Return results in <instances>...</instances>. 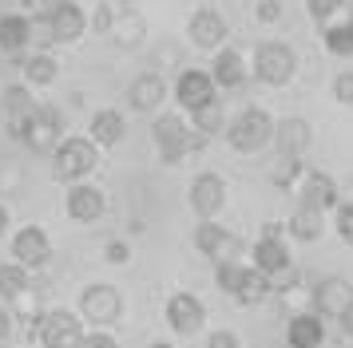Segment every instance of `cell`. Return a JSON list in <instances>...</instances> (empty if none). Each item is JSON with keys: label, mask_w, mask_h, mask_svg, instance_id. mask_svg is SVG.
Masks as SVG:
<instances>
[{"label": "cell", "mask_w": 353, "mask_h": 348, "mask_svg": "<svg viewBox=\"0 0 353 348\" xmlns=\"http://www.w3.org/2000/svg\"><path fill=\"white\" fill-rule=\"evenodd\" d=\"M99 162V146L92 139H83V135H72L56 146V155H52V178L56 182H83L88 174L96 171Z\"/></svg>", "instance_id": "1"}, {"label": "cell", "mask_w": 353, "mask_h": 348, "mask_svg": "<svg viewBox=\"0 0 353 348\" xmlns=\"http://www.w3.org/2000/svg\"><path fill=\"white\" fill-rule=\"evenodd\" d=\"M274 119L262 107H242L239 119L226 127V142L239 151V155H258L266 142H274Z\"/></svg>", "instance_id": "2"}, {"label": "cell", "mask_w": 353, "mask_h": 348, "mask_svg": "<svg viewBox=\"0 0 353 348\" xmlns=\"http://www.w3.org/2000/svg\"><path fill=\"white\" fill-rule=\"evenodd\" d=\"M151 139H155L159 158L167 162V166H175L179 158H187L191 151H199V146H203V135H191V131H187V123L179 119L175 111H163L159 119H155V127H151Z\"/></svg>", "instance_id": "3"}, {"label": "cell", "mask_w": 353, "mask_h": 348, "mask_svg": "<svg viewBox=\"0 0 353 348\" xmlns=\"http://www.w3.org/2000/svg\"><path fill=\"white\" fill-rule=\"evenodd\" d=\"M76 313H80V320H88L92 329H112V325H119V316H123V293L108 281L88 285L80 293V309H76Z\"/></svg>", "instance_id": "4"}, {"label": "cell", "mask_w": 353, "mask_h": 348, "mask_svg": "<svg viewBox=\"0 0 353 348\" xmlns=\"http://www.w3.org/2000/svg\"><path fill=\"white\" fill-rule=\"evenodd\" d=\"M298 72V52L282 40H262L254 52V79H262L266 87H286Z\"/></svg>", "instance_id": "5"}, {"label": "cell", "mask_w": 353, "mask_h": 348, "mask_svg": "<svg viewBox=\"0 0 353 348\" xmlns=\"http://www.w3.org/2000/svg\"><path fill=\"white\" fill-rule=\"evenodd\" d=\"M83 320L72 309H48L40 320V345L44 348H80L83 345Z\"/></svg>", "instance_id": "6"}, {"label": "cell", "mask_w": 353, "mask_h": 348, "mask_svg": "<svg viewBox=\"0 0 353 348\" xmlns=\"http://www.w3.org/2000/svg\"><path fill=\"white\" fill-rule=\"evenodd\" d=\"M187 36H191V44L199 47V52H223L230 28H226V20H223L219 8L203 4V8H194L191 24H187Z\"/></svg>", "instance_id": "7"}, {"label": "cell", "mask_w": 353, "mask_h": 348, "mask_svg": "<svg viewBox=\"0 0 353 348\" xmlns=\"http://www.w3.org/2000/svg\"><path fill=\"white\" fill-rule=\"evenodd\" d=\"M310 305H314V313L321 320H337L353 305V285L345 277H321L314 285V293H310Z\"/></svg>", "instance_id": "8"}, {"label": "cell", "mask_w": 353, "mask_h": 348, "mask_svg": "<svg viewBox=\"0 0 353 348\" xmlns=\"http://www.w3.org/2000/svg\"><path fill=\"white\" fill-rule=\"evenodd\" d=\"M298 198H302L298 206H310V210L325 214V210H337L341 206V190H337V182L325 171H310L305 166L302 182H298Z\"/></svg>", "instance_id": "9"}, {"label": "cell", "mask_w": 353, "mask_h": 348, "mask_svg": "<svg viewBox=\"0 0 353 348\" xmlns=\"http://www.w3.org/2000/svg\"><path fill=\"white\" fill-rule=\"evenodd\" d=\"M187 198H191V210L199 214L203 221H210L219 210L226 206V182L219 178L214 171H203V174H194V182L191 190H187Z\"/></svg>", "instance_id": "10"}, {"label": "cell", "mask_w": 353, "mask_h": 348, "mask_svg": "<svg viewBox=\"0 0 353 348\" xmlns=\"http://www.w3.org/2000/svg\"><path fill=\"white\" fill-rule=\"evenodd\" d=\"M214 91H219V87H214L210 72H199V67H183V72H179V79H175V99L191 111V115L199 107L214 103V99H219Z\"/></svg>", "instance_id": "11"}, {"label": "cell", "mask_w": 353, "mask_h": 348, "mask_svg": "<svg viewBox=\"0 0 353 348\" xmlns=\"http://www.w3.org/2000/svg\"><path fill=\"white\" fill-rule=\"evenodd\" d=\"M48 32H52V44H76L88 32V16H83L76 0H56L48 12Z\"/></svg>", "instance_id": "12"}, {"label": "cell", "mask_w": 353, "mask_h": 348, "mask_svg": "<svg viewBox=\"0 0 353 348\" xmlns=\"http://www.w3.org/2000/svg\"><path fill=\"white\" fill-rule=\"evenodd\" d=\"M52 257V241L48 234L40 230V226H24V230H17V237H12V261L17 265H24L28 273L40 265H48Z\"/></svg>", "instance_id": "13"}, {"label": "cell", "mask_w": 353, "mask_h": 348, "mask_svg": "<svg viewBox=\"0 0 353 348\" xmlns=\"http://www.w3.org/2000/svg\"><path fill=\"white\" fill-rule=\"evenodd\" d=\"M207 320V305L194 297V293H175L167 301V325L175 336H194Z\"/></svg>", "instance_id": "14"}, {"label": "cell", "mask_w": 353, "mask_h": 348, "mask_svg": "<svg viewBox=\"0 0 353 348\" xmlns=\"http://www.w3.org/2000/svg\"><path fill=\"white\" fill-rule=\"evenodd\" d=\"M12 139H20L24 146H32L36 155H56V146H60V127H52L44 115H40V107L28 115V119H20L17 127H12Z\"/></svg>", "instance_id": "15"}, {"label": "cell", "mask_w": 353, "mask_h": 348, "mask_svg": "<svg viewBox=\"0 0 353 348\" xmlns=\"http://www.w3.org/2000/svg\"><path fill=\"white\" fill-rule=\"evenodd\" d=\"M194 250L214 257V265H219V261H239L242 241L230 237L223 226H214V221H199V226H194Z\"/></svg>", "instance_id": "16"}, {"label": "cell", "mask_w": 353, "mask_h": 348, "mask_svg": "<svg viewBox=\"0 0 353 348\" xmlns=\"http://www.w3.org/2000/svg\"><path fill=\"white\" fill-rule=\"evenodd\" d=\"M310 142H314V127L305 123L302 115H286L282 123L274 127V146H278V155L302 158L305 151H310Z\"/></svg>", "instance_id": "17"}, {"label": "cell", "mask_w": 353, "mask_h": 348, "mask_svg": "<svg viewBox=\"0 0 353 348\" xmlns=\"http://www.w3.org/2000/svg\"><path fill=\"white\" fill-rule=\"evenodd\" d=\"M250 257H254V269L266 273L270 281L294 269V257H290L286 241H278V237H258L254 246H250Z\"/></svg>", "instance_id": "18"}, {"label": "cell", "mask_w": 353, "mask_h": 348, "mask_svg": "<svg viewBox=\"0 0 353 348\" xmlns=\"http://www.w3.org/2000/svg\"><path fill=\"white\" fill-rule=\"evenodd\" d=\"M103 210H108V198H103V190L99 186H88V182H76V186L68 190V218L76 221H99L103 218Z\"/></svg>", "instance_id": "19"}, {"label": "cell", "mask_w": 353, "mask_h": 348, "mask_svg": "<svg viewBox=\"0 0 353 348\" xmlns=\"http://www.w3.org/2000/svg\"><path fill=\"white\" fill-rule=\"evenodd\" d=\"M321 340H325V320L314 309L286 320V348H321Z\"/></svg>", "instance_id": "20"}, {"label": "cell", "mask_w": 353, "mask_h": 348, "mask_svg": "<svg viewBox=\"0 0 353 348\" xmlns=\"http://www.w3.org/2000/svg\"><path fill=\"white\" fill-rule=\"evenodd\" d=\"M163 99H167V83H163L159 72H143L139 79H131L128 103H131L135 111L151 115V111H159V107H163Z\"/></svg>", "instance_id": "21"}, {"label": "cell", "mask_w": 353, "mask_h": 348, "mask_svg": "<svg viewBox=\"0 0 353 348\" xmlns=\"http://www.w3.org/2000/svg\"><path fill=\"white\" fill-rule=\"evenodd\" d=\"M246 60H242L239 47H223V52H214V63H210V79H214V87H226V91H234L246 83Z\"/></svg>", "instance_id": "22"}, {"label": "cell", "mask_w": 353, "mask_h": 348, "mask_svg": "<svg viewBox=\"0 0 353 348\" xmlns=\"http://www.w3.org/2000/svg\"><path fill=\"white\" fill-rule=\"evenodd\" d=\"M32 44V20L24 12H8L0 16V52L8 56H20L24 47Z\"/></svg>", "instance_id": "23"}, {"label": "cell", "mask_w": 353, "mask_h": 348, "mask_svg": "<svg viewBox=\"0 0 353 348\" xmlns=\"http://www.w3.org/2000/svg\"><path fill=\"white\" fill-rule=\"evenodd\" d=\"M128 135V123H123V115L119 111H96L92 115V142L96 146H115V142H123Z\"/></svg>", "instance_id": "24"}, {"label": "cell", "mask_w": 353, "mask_h": 348, "mask_svg": "<svg viewBox=\"0 0 353 348\" xmlns=\"http://www.w3.org/2000/svg\"><path fill=\"white\" fill-rule=\"evenodd\" d=\"M0 99H4V119H8V127H17L20 119H28V115L40 107V103L32 99V91H28V83H12V87H4Z\"/></svg>", "instance_id": "25"}, {"label": "cell", "mask_w": 353, "mask_h": 348, "mask_svg": "<svg viewBox=\"0 0 353 348\" xmlns=\"http://www.w3.org/2000/svg\"><path fill=\"white\" fill-rule=\"evenodd\" d=\"M274 293V281L266 277V273H258L254 265H246V273H242V285L239 293H234V301H242V305H262V301Z\"/></svg>", "instance_id": "26"}, {"label": "cell", "mask_w": 353, "mask_h": 348, "mask_svg": "<svg viewBox=\"0 0 353 348\" xmlns=\"http://www.w3.org/2000/svg\"><path fill=\"white\" fill-rule=\"evenodd\" d=\"M20 67H24L28 87H48V83H56V76H60V63L52 60L48 52H36V56H28Z\"/></svg>", "instance_id": "27"}, {"label": "cell", "mask_w": 353, "mask_h": 348, "mask_svg": "<svg viewBox=\"0 0 353 348\" xmlns=\"http://www.w3.org/2000/svg\"><path fill=\"white\" fill-rule=\"evenodd\" d=\"M321 40H325V52L350 60L353 56V16L337 20V24H325V28H321Z\"/></svg>", "instance_id": "28"}, {"label": "cell", "mask_w": 353, "mask_h": 348, "mask_svg": "<svg viewBox=\"0 0 353 348\" xmlns=\"http://www.w3.org/2000/svg\"><path fill=\"white\" fill-rule=\"evenodd\" d=\"M286 230L298 237V241H318L325 226H321V214H318V210H310V206H298V210H294V218L286 221Z\"/></svg>", "instance_id": "29"}, {"label": "cell", "mask_w": 353, "mask_h": 348, "mask_svg": "<svg viewBox=\"0 0 353 348\" xmlns=\"http://www.w3.org/2000/svg\"><path fill=\"white\" fill-rule=\"evenodd\" d=\"M24 289H28V269L17 265V261H4V265H0V297L17 301Z\"/></svg>", "instance_id": "30"}, {"label": "cell", "mask_w": 353, "mask_h": 348, "mask_svg": "<svg viewBox=\"0 0 353 348\" xmlns=\"http://www.w3.org/2000/svg\"><path fill=\"white\" fill-rule=\"evenodd\" d=\"M302 174H305V162H302V158L278 155V162L270 166V182L286 190V186H294V182H302Z\"/></svg>", "instance_id": "31"}, {"label": "cell", "mask_w": 353, "mask_h": 348, "mask_svg": "<svg viewBox=\"0 0 353 348\" xmlns=\"http://www.w3.org/2000/svg\"><path fill=\"white\" fill-rule=\"evenodd\" d=\"M115 32H119L115 40H119L123 47H135L139 40H143V20L131 12V8H123V12H115Z\"/></svg>", "instance_id": "32"}, {"label": "cell", "mask_w": 353, "mask_h": 348, "mask_svg": "<svg viewBox=\"0 0 353 348\" xmlns=\"http://www.w3.org/2000/svg\"><path fill=\"white\" fill-rule=\"evenodd\" d=\"M191 123H194V131H199L203 139H207V135H214V131L223 127V103L214 99V103H207V107H199L191 115Z\"/></svg>", "instance_id": "33"}, {"label": "cell", "mask_w": 353, "mask_h": 348, "mask_svg": "<svg viewBox=\"0 0 353 348\" xmlns=\"http://www.w3.org/2000/svg\"><path fill=\"white\" fill-rule=\"evenodd\" d=\"M242 273H246L242 261H219V265H214V281H219L223 293L234 297V293H239V285H242Z\"/></svg>", "instance_id": "34"}, {"label": "cell", "mask_w": 353, "mask_h": 348, "mask_svg": "<svg viewBox=\"0 0 353 348\" xmlns=\"http://www.w3.org/2000/svg\"><path fill=\"white\" fill-rule=\"evenodd\" d=\"M305 8L325 28V24H334V16H345V0H305Z\"/></svg>", "instance_id": "35"}, {"label": "cell", "mask_w": 353, "mask_h": 348, "mask_svg": "<svg viewBox=\"0 0 353 348\" xmlns=\"http://www.w3.org/2000/svg\"><path fill=\"white\" fill-rule=\"evenodd\" d=\"M334 99L341 103V107L353 103V72H341V76L334 79Z\"/></svg>", "instance_id": "36"}, {"label": "cell", "mask_w": 353, "mask_h": 348, "mask_svg": "<svg viewBox=\"0 0 353 348\" xmlns=\"http://www.w3.org/2000/svg\"><path fill=\"white\" fill-rule=\"evenodd\" d=\"M337 237L353 246V206H337Z\"/></svg>", "instance_id": "37"}, {"label": "cell", "mask_w": 353, "mask_h": 348, "mask_svg": "<svg viewBox=\"0 0 353 348\" xmlns=\"http://www.w3.org/2000/svg\"><path fill=\"white\" fill-rule=\"evenodd\" d=\"M254 16L262 24H278V20H282V0H258Z\"/></svg>", "instance_id": "38"}, {"label": "cell", "mask_w": 353, "mask_h": 348, "mask_svg": "<svg viewBox=\"0 0 353 348\" xmlns=\"http://www.w3.org/2000/svg\"><path fill=\"white\" fill-rule=\"evenodd\" d=\"M115 28V8L112 4H99L96 16H92V32H112Z\"/></svg>", "instance_id": "39"}, {"label": "cell", "mask_w": 353, "mask_h": 348, "mask_svg": "<svg viewBox=\"0 0 353 348\" xmlns=\"http://www.w3.org/2000/svg\"><path fill=\"white\" fill-rule=\"evenodd\" d=\"M207 348H242V340H239V332L214 329V332H210V340H207Z\"/></svg>", "instance_id": "40"}, {"label": "cell", "mask_w": 353, "mask_h": 348, "mask_svg": "<svg viewBox=\"0 0 353 348\" xmlns=\"http://www.w3.org/2000/svg\"><path fill=\"white\" fill-rule=\"evenodd\" d=\"M103 257H108L112 265H123V261L131 257V246H128V241H119V237H115V241H108V250H103Z\"/></svg>", "instance_id": "41"}, {"label": "cell", "mask_w": 353, "mask_h": 348, "mask_svg": "<svg viewBox=\"0 0 353 348\" xmlns=\"http://www.w3.org/2000/svg\"><path fill=\"white\" fill-rule=\"evenodd\" d=\"M80 348H119V345H115V336H112V332H88V336H83V345Z\"/></svg>", "instance_id": "42"}, {"label": "cell", "mask_w": 353, "mask_h": 348, "mask_svg": "<svg viewBox=\"0 0 353 348\" xmlns=\"http://www.w3.org/2000/svg\"><path fill=\"white\" fill-rule=\"evenodd\" d=\"M12 320H17L12 309H4V305H0V340H8V336H12Z\"/></svg>", "instance_id": "43"}, {"label": "cell", "mask_w": 353, "mask_h": 348, "mask_svg": "<svg viewBox=\"0 0 353 348\" xmlns=\"http://www.w3.org/2000/svg\"><path fill=\"white\" fill-rule=\"evenodd\" d=\"M337 325H341V336H345V340H353V305L337 316Z\"/></svg>", "instance_id": "44"}, {"label": "cell", "mask_w": 353, "mask_h": 348, "mask_svg": "<svg viewBox=\"0 0 353 348\" xmlns=\"http://www.w3.org/2000/svg\"><path fill=\"white\" fill-rule=\"evenodd\" d=\"M262 237H278L282 241V221H262Z\"/></svg>", "instance_id": "45"}, {"label": "cell", "mask_w": 353, "mask_h": 348, "mask_svg": "<svg viewBox=\"0 0 353 348\" xmlns=\"http://www.w3.org/2000/svg\"><path fill=\"white\" fill-rule=\"evenodd\" d=\"M341 194H345V198H341V206H353V182L345 190H341Z\"/></svg>", "instance_id": "46"}, {"label": "cell", "mask_w": 353, "mask_h": 348, "mask_svg": "<svg viewBox=\"0 0 353 348\" xmlns=\"http://www.w3.org/2000/svg\"><path fill=\"white\" fill-rule=\"evenodd\" d=\"M4 230H8V210L0 206V234H4Z\"/></svg>", "instance_id": "47"}, {"label": "cell", "mask_w": 353, "mask_h": 348, "mask_svg": "<svg viewBox=\"0 0 353 348\" xmlns=\"http://www.w3.org/2000/svg\"><path fill=\"white\" fill-rule=\"evenodd\" d=\"M147 348H175V345H167V340H151Z\"/></svg>", "instance_id": "48"}, {"label": "cell", "mask_w": 353, "mask_h": 348, "mask_svg": "<svg viewBox=\"0 0 353 348\" xmlns=\"http://www.w3.org/2000/svg\"><path fill=\"white\" fill-rule=\"evenodd\" d=\"M0 123H4V99H0Z\"/></svg>", "instance_id": "49"}]
</instances>
